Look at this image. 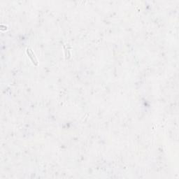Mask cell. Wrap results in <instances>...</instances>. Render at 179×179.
Instances as JSON below:
<instances>
[{"label":"cell","mask_w":179,"mask_h":179,"mask_svg":"<svg viewBox=\"0 0 179 179\" xmlns=\"http://www.w3.org/2000/svg\"><path fill=\"white\" fill-rule=\"evenodd\" d=\"M27 55H28L29 58H30L32 62L33 63V64L35 65H36V66H37V65H38V61H37V58H36L35 53H34V52L32 51V50L30 48H27Z\"/></svg>","instance_id":"obj_1"}]
</instances>
